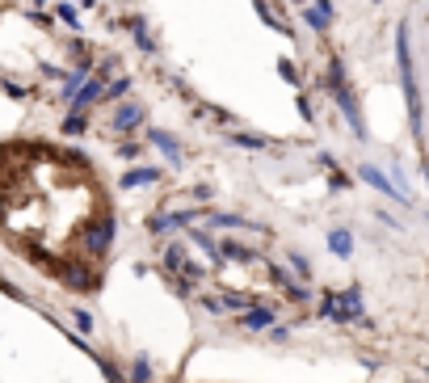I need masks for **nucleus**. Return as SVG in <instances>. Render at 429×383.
<instances>
[{
	"label": "nucleus",
	"instance_id": "obj_1",
	"mask_svg": "<svg viewBox=\"0 0 429 383\" xmlns=\"http://www.w3.org/2000/svg\"><path fill=\"white\" fill-rule=\"evenodd\" d=\"M139 118H143V109H139V105H127V109H118V118H114V127H118V131H127V127H135Z\"/></svg>",
	"mask_w": 429,
	"mask_h": 383
},
{
	"label": "nucleus",
	"instance_id": "obj_2",
	"mask_svg": "<svg viewBox=\"0 0 429 383\" xmlns=\"http://www.w3.org/2000/svg\"><path fill=\"white\" fill-rule=\"evenodd\" d=\"M270 320H274V308H257V312H248V320H244V324H248V328H265Z\"/></svg>",
	"mask_w": 429,
	"mask_h": 383
},
{
	"label": "nucleus",
	"instance_id": "obj_3",
	"mask_svg": "<svg viewBox=\"0 0 429 383\" xmlns=\"http://www.w3.org/2000/svg\"><path fill=\"white\" fill-rule=\"evenodd\" d=\"M329 244H333V253H337V257H349V232H333V236H329Z\"/></svg>",
	"mask_w": 429,
	"mask_h": 383
},
{
	"label": "nucleus",
	"instance_id": "obj_4",
	"mask_svg": "<svg viewBox=\"0 0 429 383\" xmlns=\"http://www.w3.org/2000/svg\"><path fill=\"white\" fill-rule=\"evenodd\" d=\"M362 177H366V181H370V186H379V190H383V194H396V190H392V186H387V177H383V173H379V169H362Z\"/></svg>",
	"mask_w": 429,
	"mask_h": 383
},
{
	"label": "nucleus",
	"instance_id": "obj_5",
	"mask_svg": "<svg viewBox=\"0 0 429 383\" xmlns=\"http://www.w3.org/2000/svg\"><path fill=\"white\" fill-rule=\"evenodd\" d=\"M147 181H156V173H152V169H139V173H127V186H147Z\"/></svg>",
	"mask_w": 429,
	"mask_h": 383
},
{
	"label": "nucleus",
	"instance_id": "obj_6",
	"mask_svg": "<svg viewBox=\"0 0 429 383\" xmlns=\"http://www.w3.org/2000/svg\"><path fill=\"white\" fill-rule=\"evenodd\" d=\"M135 383H147V362H143V358L135 362Z\"/></svg>",
	"mask_w": 429,
	"mask_h": 383
}]
</instances>
